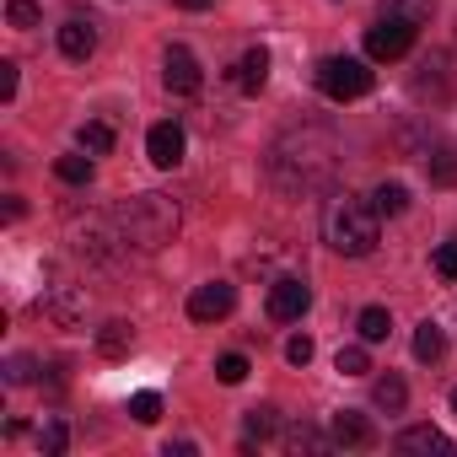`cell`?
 <instances>
[{
  "label": "cell",
  "instance_id": "cell-1",
  "mask_svg": "<svg viewBox=\"0 0 457 457\" xmlns=\"http://www.w3.org/2000/svg\"><path fill=\"white\" fill-rule=\"evenodd\" d=\"M334 167H339V140H334L323 124L286 129V135L270 145V178H275V188H286V194L328 188V183H334Z\"/></svg>",
  "mask_w": 457,
  "mask_h": 457
},
{
  "label": "cell",
  "instance_id": "cell-2",
  "mask_svg": "<svg viewBox=\"0 0 457 457\" xmlns=\"http://www.w3.org/2000/svg\"><path fill=\"white\" fill-rule=\"evenodd\" d=\"M377 237H382V215L371 199L361 194H328L323 204V243L345 259H366L377 253Z\"/></svg>",
  "mask_w": 457,
  "mask_h": 457
},
{
  "label": "cell",
  "instance_id": "cell-3",
  "mask_svg": "<svg viewBox=\"0 0 457 457\" xmlns=\"http://www.w3.org/2000/svg\"><path fill=\"white\" fill-rule=\"evenodd\" d=\"M119 237H124V248H135V253H156V248H167L172 237H178V199H167V194H135L119 215Z\"/></svg>",
  "mask_w": 457,
  "mask_h": 457
},
{
  "label": "cell",
  "instance_id": "cell-4",
  "mask_svg": "<svg viewBox=\"0 0 457 457\" xmlns=\"http://www.w3.org/2000/svg\"><path fill=\"white\" fill-rule=\"evenodd\" d=\"M318 92L328 97V103H355V97H366L371 92V71H366V60H355V54H328V60H318Z\"/></svg>",
  "mask_w": 457,
  "mask_h": 457
},
{
  "label": "cell",
  "instance_id": "cell-5",
  "mask_svg": "<svg viewBox=\"0 0 457 457\" xmlns=\"http://www.w3.org/2000/svg\"><path fill=\"white\" fill-rule=\"evenodd\" d=\"M414 33H420V22L414 17H403V12H382L371 28H366V60H403L409 49H414Z\"/></svg>",
  "mask_w": 457,
  "mask_h": 457
},
{
  "label": "cell",
  "instance_id": "cell-6",
  "mask_svg": "<svg viewBox=\"0 0 457 457\" xmlns=\"http://www.w3.org/2000/svg\"><path fill=\"white\" fill-rule=\"evenodd\" d=\"M232 307H237V286H226V280L194 286V296H188V318L194 323H220V318H232Z\"/></svg>",
  "mask_w": 457,
  "mask_h": 457
},
{
  "label": "cell",
  "instance_id": "cell-7",
  "mask_svg": "<svg viewBox=\"0 0 457 457\" xmlns=\"http://www.w3.org/2000/svg\"><path fill=\"white\" fill-rule=\"evenodd\" d=\"M162 81H167L172 97H194V92L204 87V71H199V60H194L183 44H172V49L162 54Z\"/></svg>",
  "mask_w": 457,
  "mask_h": 457
},
{
  "label": "cell",
  "instance_id": "cell-8",
  "mask_svg": "<svg viewBox=\"0 0 457 457\" xmlns=\"http://www.w3.org/2000/svg\"><path fill=\"white\" fill-rule=\"evenodd\" d=\"M307 307H312V291H307V280L286 275V280H275V286H270V318H275V323H296Z\"/></svg>",
  "mask_w": 457,
  "mask_h": 457
},
{
  "label": "cell",
  "instance_id": "cell-9",
  "mask_svg": "<svg viewBox=\"0 0 457 457\" xmlns=\"http://www.w3.org/2000/svg\"><path fill=\"white\" fill-rule=\"evenodd\" d=\"M183 124H172V119H162V124H151V135H145V156L156 162V167H178L183 162Z\"/></svg>",
  "mask_w": 457,
  "mask_h": 457
},
{
  "label": "cell",
  "instance_id": "cell-10",
  "mask_svg": "<svg viewBox=\"0 0 457 457\" xmlns=\"http://www.w3.org/2000/svg\"><path fill=\"white\" fill-rule=\"evenodd\" d=\"M60 54L76 60V65H87V60L97 54V22H92V17H71V22L60 28Z\"/></svg>",
  "mask_w": 457,
  "mask_h": 457
},
{
  "label": "cell",
  "instance_id": "cell-11",
  "mask_svg": "<svg viewBox=\"0 0 457 457\" xmlns=\"http://www.w3.org/2000/svg\"><path fill=\"white\" fill-rule=\"evenodd\" d=\"M334 446H350V452H366V446H377V425L361 414V409H345V414H334Z\"/></svg>",
  "mask_w": 457,
  "mask_h": 457
},
{
  "label": "cell",
  "instance_id": "cell-12",
  "mask_svg": "<svg viewBox=\"0 0 457 457\" xmlns=\"http://www.w3.org/2000/svg\"><path fill=\"white\" fill-rule=\"evenodd\" d=\"M398 452H414V457H452V436L446 430H436V425H409V430H398V441H393Z\"/></svg>",
  "mask_w": 457,
  "mask_h": 457
},
{
  "label": "cell",
  "instance_id": "cell-13",
  "mask_svg": "<svg viewBox=\"0 0 457 457\" xmlns=\"http://www.w3.org/2000/svg\"><path fill=\"white\" fill-rule=\"evenodd\" d=\"M81 307H87V296L76 291V286H65V280H54V286H44V312L54 318V323H81Z\"/></svg>",
  "mask_w": 457,
  "mask_h": 457
},
{
  "label": "cell",
  "instance_id": "cell-14",
  "mask_svg": "<svg viewBox=\"0 0 457 457\" xmlns=\"http://www.w3.org/2000/svg\"><path fill=\"white\" fill-rule=\"evenodd\" d=\"M264 81H270V49H248L237 60V87L253 97V92H264Z\"/></svg>",
  "mask_w": 457,
  "mask_h": 457
},
{
  "label": "cell",
  "instance_id": "cell-15",
  "mask_svg": "<svg viewBox=\"0 0 457 457\" xmlns=\"http://www.w3.org/2000/svg\"><path fill=\"white\" fill-rule=\"evenodd\" d=\"M371 403H377V409H387V414H403V403H409V387H403V377H398V371L377 377V382H371Z\"/></svg>",
  "mask_w": 457,
  "mask_h": 457
},
{
  "label": "cell",
  "instance_id": "cell-16",
  "mask_svg": "<svg viewBox=\"0 0 457 457\" xmlns=\"http://www.w3.org/2000/svg\"><path fill=\"white\" fill-rule=\"evenodd\" d=\"M129 345H135V328H129L124 318H113V323H103V328H97V350H103L108 361L129 355Z\"/></svg>",
  "mask_w": 457,
  "mask_h": 457
},
{
  "label": "cell",
  "instance_id": "cell-17",
  "mask_svg": "<svg viewBox=\"0 0 457 457\" xmlns=\"http://www.w3.org/2000/svg\"><path fill=\"white\" fill-rule=\"evenodd\" d=\"M441 355H446V328H441V323H420V328H414V361L436 366Z\"/></svg>",
  "mask_w": 457,
  "mask_h": 457
},
{
  "label": "cell",
  "instance_id": "cell-18",
  "mask_svg": "<svg viewBox=\"0 0 457 457\" xmlns=\"http://www.w3.org/2000/svg\"><path fill=\"white\" fill-rule=\"evenodd\" d=\"M92 172H97V167H92V151H76V156H60V162H54V178L71 183V188H87Z\"/></svg>",
  "mask_w": 457,
  "mask_h": 457
},
{
  "label": "cell",
  "instance_id": "cell-19",
  "mask_svg": "<svg viewBox=\"0 0 457 457\" xmlns=\"http://www.w3.org/2000/svg\"><path fill=\"white\" fill-rule=\"evenodd\" d=\"M425 172H430V183L452 188V183H457V145H436V151L425 156Z\"/></svg>",
  "mask_w": 457,
  "mask_h": 457
},
{
  "label": "cell",
  "instance_id": "cell-20",
  "mask_svg": "<svg viewBox=\"0 0 457 457\" xmlns=\"http://www.w3.org/2000/svg\"><path fill=\"white\" fill-rule=\"evenodd\" d=\"M355 334H361L366 345H382V339L393 334V318H387V307H366V312L355 318Z\"/></svg>",
  "mask_w": 457,
  "mask_h": 457
},
{
  "label": "cell",
  "instance_id": "cell-21",
  "mask_svg": "<svg viewBox=\"0 0 457 457\" xmlns=\"http://www.w3.org/2000/svg\"><path fill=\"white\" fill-rule=\"evenodd\" d=\"M280 430V409H248V420H243V441H270Z\"/></svg>",
  "mask_w": 457,
  "mask_h": 457
},
{
  "label": "cell",
  "instance_id": "cell-22",
  "mask_svg": "<svg viewBox=\"0 0 457 457\" xmlns=\"http://www.w3.org/2000/svg\"><path fill=\"white\" fill-rule=\"evenodd\" d=\"M286 446H291V452H328V446H334V436H323L318 425H307V420H302V425H291V430H286Z\"/></svg>",
  "mask_w": 457,
  "mask_h": 457
},
{
  "label": "cell",
  "instance_id": "cell-23",
  "mask_svg": "<svg viewBox=\"0 0 457 457\" xmlns=\"http://www.w3.org/2000/svg\"><path fill=\"white\" fill-rule=\"evenodd\" d=\"M81 151H92V156H108L113 151V124H103V119H92V124H81Z\"/></svg>",
  "mask_w": 457,
  "mask_h": 457
},
{
  "label": "cell",
  "instance_id": "cell-24",
  "mask_svg": "<svg viewBox=\"0 0 457 457\" xmlns=\"http://www.w3.org/2000/svg\"><path fill=\"white\" fill-rule=\"evenodd\" d=\"M371 204H377V215H403L409 210V188L403 183H377Z\"/></svg>",
  "mask_w": 457,
  "mask_h": 457
},
{
  "label": "cell",
  "instance_id": "cell-25",
  "mask_svg": "<svg viewBox=\"0 0 457 457\" xmlns=\"http://www.w3.org/2000/svg\"><path fill=\"white\" fill-rule=\"evenodd\" d=\"M334 366H339L345 377H366V371H371V355H366V339H361V345H345V350L334 355Z\"/></svg>",
  "mask_w": 457,
  "mask_h": 457
},
{
  "label": "cell",
  "instance_id": "cell-26",
  "mask_svg": "<svg viewBox=\"0 0 457 457\" xmlns=\"http://www.w3.org/2000/svg\"><path fill=\"white\" fill-rule=\"evenodd\" d=\"M65 446H71V425H65V420H49V425L38 430V452H44V457H60Z\"/></svg>",
  "mask_w": 457,
  "mask_h": 457
},
{
  "label": "cell",
  "instance_id": "cell-27",
  "mask_svg": "<svg viewBox=\"0 0 457 457\" xmlns=\"http://www.w3.org/2000/svg\"><path fill=\"white\" fill-rule=\"evenodd\" d=\"M129 420H135V425H156V420H162V398H156V393H135V398H129Z\"/></svg>",
  "mask_w": 457,
  "mask_h": 457
},
{
  "label": "cell",
  "instance_id": "cell-28",
  "mask_svg": "<svg viewBox=\"0 0 457 457\" xmlns=\"http://www.w3.org/2000/svg\"><path fill=\"white\" fill-rule=\"evenodd\" d=\"M6 22H12V28H38V22H44L38 0H6Z\"/></svg>",
  "mask_w": 457,
  "mask_h": 457
},
{
  "label": "cell",
  "instance_id": "cell-29",
  "mask_svg": "<svg viewBox=\"0 0 457 457\" xmlns=\"http://www.w3.org/2000/svg\"><path fill=\"white\" fill-rule=\"evenodd\" d=\"M215 377H220L226 387L248 382V355H220V361H215Z\"/></svg>",
  "mask_w": 457,
  "mask_h": 457
},
{
  "label": "cell",
  "instance_id": "cell-30",
  "mask_svg": "<svg viewBox=\"0 0 457 457\" xmlns=\"http://www.w3.org/2000/svg\"><path fill=\"white\" fill-rule=\"evenodd\" d=\"M436 275H441V280H457V237L436 248Z\"/></svg>",
  "mask_w": 457,
  "mask_h": 457
},
{
  "label": "cell",
  "instance_id": "cell-31",
  "mask_svg": "<svg viewBox=\"0 0 457 457\" xmlns=\"http://www.w3.org/2000/svg\"><path fill=\"white\" fill-rule=\"evenodd\" d=\"M6 382H12V387L33 382V355H12V361H6Z\"/></svg>",
  "mask_w": 457,
  "mask_h": 457
},
{
  "label": "cell",
  "instance_id": "cell-32",
  "mask_svg": "<svg viewBox=\"0 0 457 457\" xmlns=\"http://www.w3.org/2000/svg\"><path fill=\"white\" fill-rule=\"evenodd\" d=\"M286 361H291V366H307V361H312V339H307V334L286 339Z\"/></svg>",
  "mask_w": 457,
  "mask_h": 457
},
{
  "label": "cell",
  "instance_id": "cell-33",
  "mask_svg": "<svg viewBox=\"0 0 457 457\" xmlns=\"http://www.w3.org/2000/svg\"><path fill=\"white\" fill-rule=\"evenodd\" d=\"M0 97H17V60H0Z\"/></svg>",
  "mask_w": 457,
  "mask_h": 457
},
{
  "label": "cell",
  "instance_id": "cell-34",
  "mask_svg": "<svg viewBox=\"0 0 457 457\" xmlns=\"http://www.w3.org/2000/svg\"><path fill=\"white\" fill-rule=\"evenodd\" d=\"M172 6H183V12H210V0H172Z\"/></svg>",
  "mask_w": 457,
  "mask_h": 457
},
{
  "label": "cell",
  "instance_id": "cell-35",
  "mask_svg": "<svg viewBox=\"0 0 457 457\" xmlns=\"http://www.w3.org/2000/svg\"><path fill=\"white\" fill-rule=\"evenodd\" d=\"M452 414H457V387H452Z\"/></svg>",
  "mask_w": 457,
  "mask_h": 457
}]
</instances>
